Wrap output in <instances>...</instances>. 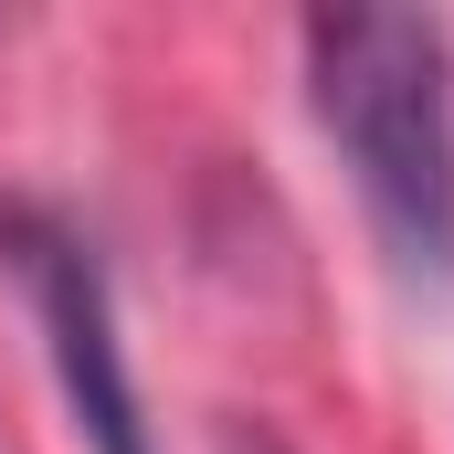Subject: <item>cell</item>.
Listing matches in <instances>:
<instances>
[{"instance_id": "1", "label": "cell", "mask_w": 454, "mask_h": 454, "mask_svg": "<svg viewBox=\"0 0 454 454\" xmlns=\"http://www.w3.org/2000/svg\"><path fill=\"white\" fill-rule=\"evenodd\" d=\"M317 127L339 137L359 212L402 275H454V43L423 11H317L307 21Z\"/></svg>"}, {"instance_id": "2", "label": "cell", "mask_w": 454, "mask_h": 454, "mask_svg": "<svg viewBox=\"0 0 454 454\" xmlns=\"http://www.w3.org/2000/svg\"><path fill=\"white\" fill-rule=\"evenodd\" d=\"M0 254L43 317V348H53V380H64V412L96 454H148V423H137V380H127V348H116V296L96 243L53 212H0Z\"/></svg>"}]
</instances>
